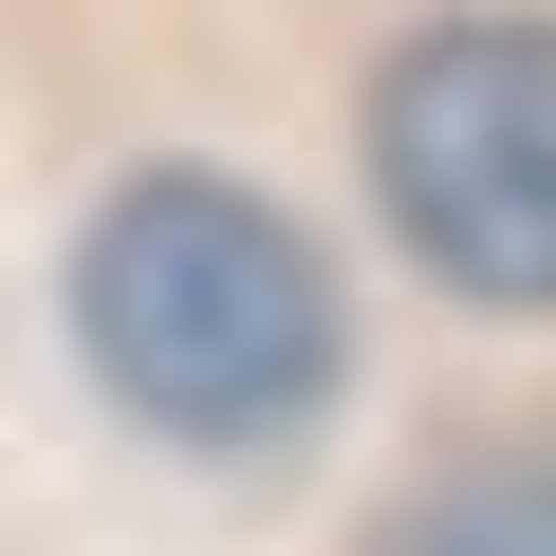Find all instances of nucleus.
I'll list each match as a JSON object with an SVG mask.
<instances>
[{"mask_svg": "<svg viewBox=\"0 0 556 556\" xmlns=\"http://www.w3.org/2000/svg\"><path fill=\"white\" fill-rule=\"evenodd\" d=\"M75 334H93L112 408L167 427V445H298L334 408V353H353L316 241L278 223L260 186H223V167H149V186L93 204Z\"/></svg>", "mask_w": 556, "mask_h": 556, "instance_id": "nucleus-1", "label": "nucleus"}, {"mask_svg": "<svg viewBox=\"0 0 556 556\" xmlns=\"http://www.w3.org/2000/svg\"><path fill=\"white\" fill-rule=\"evenodd\" d=\"M390 556H556V464H464L445 501H408Z\"/></svg>", "mask_w": 556, "mask_h": 556, "instance_id": "nucleus-3", "label": "nucleus"}, {"mask_svg": "<svg viewBox=\"0 0 556 556\" xmlns=\"http://www.w3.org/2000/svg\"><path fill=\"white\" fill-rule=\"evenodd\" d=\"M371 186L427 278L556 316V20H427L371 75Z\"/></svg>", "mask_w": 556, "mask_h": 556, "instance_id": "nucleus-2", "label": "nucleus"}]
</instances>
